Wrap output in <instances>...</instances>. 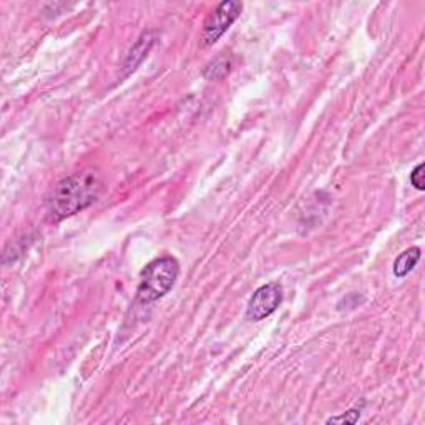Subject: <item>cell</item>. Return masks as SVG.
<instances>
[{
	"instance_id": "1",
	"label": "cell",
	"mask_w": 425,
	"mask_h": 425,
	"mask_svg": "<svg viewBox=\"0 0 425 425\" xmlns=\"http://www.w3.org/2000/svg\"><path fill=\"white\" fill-rule=\"evenodd\" d=\"M100 176L95 170H84L58 181L47 198V211L53 221L75 216L93 204L100 196Z\"/></svg>"
},
{
	"instance_id": "2",
	"label": "cell",
	"mask_w": 425,
	"mask_h": 425,
	"mask_svg": "<svg viewBox=\"0 0 425 425\" xmlns=\"http://www.w3.org/2000/svg\"><path fill=\"white\" fill-rule=\"evenodd\" d=\"M180 276V263L173 256L155 259L141 271L136 287V298L143 304H149L165 298L175 286Z\"/></svg>"
},
{
	"instance_id": "3",
	"label": "cell",
	"mask_w": 425,
	"mask_h": 425,
	"mask_svg": "<svg viewBox=\"0 0 425 425\" xmlns=\"http://www.w3.org/2000/svg\"><path fill=\"white\" fill-rule=\"evenodd\" d=\"M241 10L243 3L233 2V0L219 3V5L208 15L206 22H204L202 35L203 45L210 47L212 43L218 42L224 35V32L238 21V17L241 15Z\"/></svg>"
},
{
	"instance_id": "4",
	"label": "cell",
	"mask_w": 425,
	"mask_h": 425,
	"mask_svg": "<svg viewBox=\"0 0 425 425\" xmlns=\"http://www.w3.org/2000/svg\"><path fill=\"white\" fill-rule=\"evenodd\" d=\"M282 302V287L279 282H267L253 293L246 308L247 321H263L269 317Z\"/></svg>"
},
{
	"instance_id": "5",
	"label": "cell",
	"mask_w": 425,
	"mask_h": 425,
	"mask_svg": "<svg viewBox=\"0 0 425 425\" xmlns=\"http://www.w3.org/2000/svg\"><path fill=\"white\" fill-rule=\"evenodd\" d=\"M151 45H153L151 34L145 32L138 38V42H136L135 45L132 47V50H130L127 62H125V69H127V73L132 72V70H135L136 66H138L141 62H143V58L148 55L149 49H151Z\"/></svg>"
},
{
	"instance_id": "6",
	"label": "cell",
	"mask_w": 425,
	"mask_h": 425,
	"mask_svg": "<svg viewBox=\"0 0 425 425\" xmlns=\"http://www.w3.org/2000/svg\"><path fill=\"white\" fill-rule=\"evenodd\" d=\"M420 259V250L419 247H409L402 254L397 256L396 263H393V276L396 278H405L412 269L417 266Z\"/></svg>"
},
{
	"instance_id": "7",
	"label": "cell",
	"mask_w": 425,
	"mask_h": 425,
	"mask_svg": "<svg viewBox=\"0 0 425 425\" xmlns=\"http://www.w3.org/2000/svg\"><path fill=\"white\" fill-rule=\"evenodd\" d=\"M231 66H233V62H231L230 57H218L204 66L203 75L208 78V80H216V78H223L224 75H228L231 72Z\"/></svg>"
},
{
	"instance_id": "8",
	"label": "cell",
	"mask_w": 425,
	"mask_h": 425,
	"mask_svg": "<svg viewBox=\"0 0 425 425\" xmlns=\"http://www.w3.org/2000/svg\"><path fill=\"white\" fill-rule=\"evenodd\" d=\"M361 417V411H357V409H351V411H348L345 414L342 415H337V417H330V419L328 420V424H356L357 420H359Z\"/></svg>"
},
{
	"instance_id": "9",
	"label": "cell",
	"mask_w": 425,
	"mask_h": 425,
	"mask_svg": "<svg viewBox=\"0 0 425 425\" xmlns=\"http://www.w3.org/2000/svg\"><path fill=\"white\" fill-rule=\"evenodd\" d=\"M411 183L415 190L424 191V163H419L411 173Z\"/></svg>"
}]
</instances>
